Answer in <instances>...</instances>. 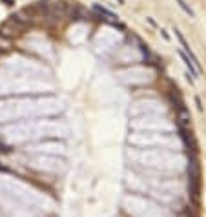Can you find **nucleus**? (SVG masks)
Listing matches in <instances>:
<instances>
[{
    "label": "nucleus",
    "instance_id": "nucleus-3",
    "mask_svg": "<svg viewBox=\"0 0 206 217\" xmlns=\"http://www.w3.org/2000/svg\"><path fill=\"white\" fill-rule=\"evenodd\" d=\"M0 152H8V148H6V146H4L2 142H0Z\"/></svg>",
    "mask_w": 206,
    "mask_h": 217
},
{
    "label": "nucleus",
    "instance_id": "nucleus-1",
    "mask_svg": "<svg viewBox=\"0 0 206 217\" xmlns=\"http://www.w3.org/2000/svg\"><path fill=\"white\" fill-rule=\"evenodd\" d=\"M181 57H183V60H184L186 68L190 69V73H192V75H193V77H199V71H197V68H195V66H193V62L190 60V57H188V55H186L184 51H181Z\"/></svg>",
    "mask_w": 206,
    "mask_h": 217
},
{
    "label": "nucleus",
    "instance_id": "nucleus-4",
    "mask_svg": "<svg viewBox=\"0 0 206 217\" xmlns=\"http://www.w3.org/2000/svg\"><path fill=\"white\" fill-rule=\"evenodd\" d=\"M4 2H6V4H11V2H13V0H4Z\"/></svg>",
    "mask_w": 206,
    "mask_h": 217
},
{
    "label": "nucleus",
    "instance_id": "nucleus-2",
    "mask_svg": "<svg viewBox=\"0 0 206 217\" xmlns=\"http://www.w3.org/2000/svg\"><path fill=\"white\" fill-rule=\"evenodd\" d=\"M177 4H179V6H181V8L186 11V15H190V17H193V15H195V13L192 11V8H188V6L184 4V0H177Z\"/></svg>",
    "mask_w": 206,
    "mask_h": 217
}]
</instances>
